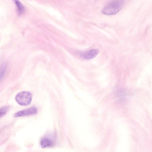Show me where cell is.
<instances>
[{"instance_id":"cell-4","label":"cell","mask_w":152,"mask_h":152,"mask_svg":"<svg viewBox=\"0 0 152 152\" xmlns=\"http://www.w3.org/2000/svg\"><path fill=\"white\" fill-rule=\"evenodd\" d=\"M99 50L97 49H93L89 51L82 53L80 54L83 58L87 59H93L98 54Z\"/></svg>"},{"instance_id":"cell-5","label":"cell","mask_w":152,"mask_h":152,"mask_svg":"<svg viewBox=\"0 0 152 152\" xmlns=\"http://www.w3.org/2000/svg\"><path fill=\"white\" fill-rule=\"evenodd\" d=\"M40 144L42 148H45L53 146L54 145V142L51 139L44 138L41 141Z\"/></svg>"},{"instance_id":"cell-1","label":"cell","mask_w":152,"mask_h":152,"mask_svg":"<svg viewBox=\"0 0 152 152\" xmlns=\"http://www.w3.org/2000/svg\"><path fill=\"white\" fill-rule=\"evenodd\" d=\"M124 3V0H113L102 10V13L107 15H115L121 10Z\"/></svg>"},{"instance_id":"cell-2","label":"cell","mask_w":152,"mask_h":152,"mask_svg":"<svg viewBox=\"0 0 152 152\" xmlns=\"http://www.w3.org/2000/svg\"><path fill=\"white\" fill-rule=\"evenodd\" d=\"M32 98V93L29 92L23 91L18 93L15 97V99L20 105L27 106L31 103Z\"/></svg>"},{"instance_id":"cell-3","label":"cell","mask_w":152,"mask_h":152,"mask_svg":"<svg viewBox=\"0 0 152 152\" xmlns=\"http://www.w3.org/2000/svg\"><path fill=\"white\" fill-rule=\"evenodd\" d=\"M37 112V109L32 107L27 109L18 111L15 113L14 117H18L32 115H35Z\"/></svg>"},{"instance_id":"cell-6","label":"cell","mask_w":152,"mask_h":152,"mask_svg":"<svg viewBox=\"0 0 152 152\" xmlns=\"http://www.w3.org/2000/svg\"><path fill=\"white\" fill-rule=\"evenodd\" d=\"M16 4L18 14L19 15H22L24 12L25 9L23 5L19 0H13Z\"/></svg>"},{"instance_id":"cell-7","label":"cell","mask_w":152,"mask_h":152,"mask_svg":"<svg viewBox=\"0 0 152 152\" xmlns=\"http://www.w3.org/2000/svg\"><path fill=\"white\" fill-rule=\"evenodd\" d=\"M9 109L8 106H5L2 107L1 109V117L5 115Z\"/></svg>"}]
</instances>
